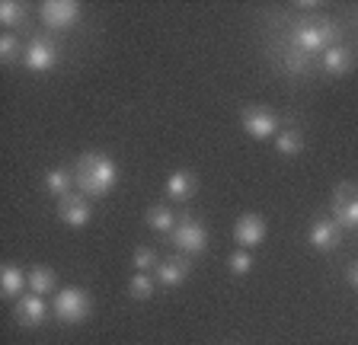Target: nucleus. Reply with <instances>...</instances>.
<instances>
[{
	"instance_id": "obj_1",
	"label": "nucleus",
	"mask_w": 358,
	"mask_h": 345,
	"mask_svg": "<svg viewBox=\"0 0 358 345\" xmlns=\"http://www.w3.org/2000/svg\"><path fill=\"white\" fill-rule=\"evenodd\" d=\"M115 182H119V166L106 154L90 150L74 163V186L80 189V196H93V198L109 196Z\"/></svg>"
},
{
	"instance_id": "obj_2",
	"label": "nucleus",
	"mask_w": 358,
	"mask_h": 345,
	"mask_svg": "<svg viewBox=\"0 0 358 345\" xmlns=\"http://www.w3.org/2000/svg\"><path fill=\"white\" fill-rule=\"evenodd\" d=\"M93 310V300H90V291L83 288H61L55 294V316L67 326H74V323H83Z\"/></svg>"
},
{
	"instance_id": "obj_3",
	"label": "nucleus",
	"mask_w": 358,
	"mask_h": 345,
	"mask_svg": "<svg viewBox=\"0 0 358 345\" xmlns=\"http://www.w3.org/2000/svg\"><path fill=\"white\" fill-rule=\"evenodd\" d=\"M294 48L301 54H313V52H327L336 45V29L329 23H304L294 29Z\"/></svg>"
},
{
	"instance_id": "obj_4",
	"label": "nucleus",
	"mask_w": 358,
	"mask_h": 345,
	"mask_svg": "<svg viewBox=\"0 0 358 345\" xmlns=\"http://www.w3.org/2000/svg\"><path fill=\"white\" fill-rule=\"evenodd\" d=\"M240 122H243L246 135L256 138V141H268V138L278 135V115L272 109H266V105H246Z\"/></svg>"
},
{
	"instance_id": "obj_5",
	"label": "nucleus",
	"mask_w": 358,
	"mask_h": 345,
	"mask_svg": "<svg viewBox=\"0 0 358 345\" xmlns=\"http://www.w3.org/2000/svg\"><path fill=\"white\" fill-rule=\"evenodd\" d=\"M38 13H42V23L55 32L77 26L80 23V16H83L80 3H74V0H45L42 7H38Z\"/></svg>"
},
{
	"instance_id": "obj_6",
	"label": "nucleus",
	"mask_w": 358,
	"mask_h": 345,
	"mask_svg": "<svg viewBox=\"0 0 358 345\" xmlns=\"http://www.w3.org/2000/svg\"><path fill=\"white\" fill-rule=\"evenodd\" d=\"M173 243H176L182 253L199 256V253H205V247H208V230L201 227V221L182 214V218L176 221V227H173Z\"/></svg>"
},
{
	"instance_id": "obj_7",
	"label": "nucleus",
	"mask_w": 358,
	"mask_h": 345,
	"mask_svg": "<svg viewBox=\"0 0 358 345\" xmlns=\"http://www.w3.org/2000/svg\"><path fill=\"white\" fill-rule=\"evenodd\" d=\"M333 214H336V224L339 227H345V230H358V186H352V182L336 186Z\"/></svg>"
},
{
	"instance_id": "obj_8",
	"label": "nucleus",
	"mask_w": 358,
	"mask_h": 345,
	"mask_svg": "<svg viewBox=\"0 0 358 345\" xmlns=\"http://www.w3.org/2000/svg\"><path fill=\"white\" fill-rule=\"evenodd\" d=\"M22 64L32 71V74H45L58 64V48L48 42V38H32L29 48L22 52Z\"/></svg>"
},
{
	"instance_id": "obj_9",
	"label": "nucleus",
	"mask_w": 358,
	"mask_h": 345,
	"mask_svg": "<svg viewBox=\"0 0 358 345\" xmlns=\"http://www.w3.org/2000/svg\"><path fill=\"white\" fill-rule=\"evenodd\" d=\"M90 214H93V211H90L87 196L71 192L67 198H61V202H58V218L64 221L67 227H77V230H80V227H87L90 224Z\"/></svg>"
},
{
	"instance_id": "obj_10",
	"label": "nucleus",
	"mask_w": 358,
	"mask_h": 345,
	"mask_svg": "<svg viewBox=\"0 0 358 345\" xmlns=\"http://www.w3.org/2000/svg\"><path fill=\"white\" fill-rule=\"evenodd\" d=\"M234 240L240 243V249H256L266 240V221L259 214H243V218L234 224Z\"/></svg>"
},
{
	"instance_id": "obj_11",
	"label": "nucleus",
	"mask_w": 358,
	"mask_h": 345,
	"mask_svg": "<svg viewBox=\"0 0 358 345\" xmlns=\"http://www.w3.org/2000/svg\"><path fill=\"white\" fill-rule=\"evenodd\" d=\"M307 240H310L313 249H323V253L336 249L339 247V224L329 218H317L310 224V230H307Z\"/></svg>"
},
{
	"instance_id": "obj_12",
	"label": "nucleus",
	"mask_w": 358,
	"mask_h": 345,
	"mask_svg": "<svg viewBox=\"0 0 358 345\" xmlns=\"http://www.w3.org/2000/svg\"><path fill=\"white\" fill-rule=\"evenodd\" d=\"M45 314H48V307H45V298H38V294H26V298L16 300V320L22 326H29V330L42 326Z\"/></svg>"
},
{
	"instance_id": "obj_13",
	"label": "nucleus",
	"mask_w": 358,
	"mask_h": 345,
	"mask_svg": "<svg viewBox=\"0 0 358 345\" xmlns=\"http://www.w3.org/2000/svg\"><path fill=\"white\" fill-rule=\"evenodd\" d=\"M352 64H355V54H352L349 45H339V42H336L333 48H327V52H323V71H327L329 77L349 74Z\"/></svg>"
},
{
	"instance_id": "obj_14",
	"label": "nucleus",
	"mask_w": 358,
	"mask_h": 345,
	"mask_svg": "<svg viewBox=\"0 0 358 345\" xmlns=\"http://www.w3.org/2000/svg\"><path fill=\"white\" fill-rule=\"evenodd\" d=\"M195 189H199V179H195V172L189 170H176L170 172V179H166V196L173 202H189L195 196Z\"/></svg>"
},
{
	"instance_id": "obj_15",
	"label": "nucleus",
	"mask_w": 358,
	"mask_h": 345,
	"mask_svg": "<svg viewBox=\"0 0 358 345\" xmlns=\"http://www.w3.org/2000/svg\"><path fill=\"white\" fill-rule=\"evenodd\" d=\"M26 288H29V275H26L20 265L7 263L0 269V291H3V298H20Z\"/></svg>"
},
{
	"instance_id": "obj_16",
	"label": "nucleus",
	"mask_w": 358,
	"mask_h": 345,
	"mask_svg": "<svg viewBox=\"0 0 358 345\" xmlns=\"http://www.w3.org/2000/svg\"><path fill=\"white\" fill-rule=\"evenodd\" d=\"M189 278V263L186 259H164V263L157 265V281L166 288H176L182 285Z\"/></svg>"
},
{
	"instance_id": "obj_17",
	"label": "nucleus",
	"mask_w": 358,
	"mask_h": 345,
	"mask_svg": "<svg viewBox=\"0 0 358 345\" xmlns=\"http://www.w3.org/2000/svg\"><path fill=\"white\" fill-rule=\"evenodd\" d=\"M55 285H58V275H55V269H48V265H36V269H29V291L38 294V298H45V294H52Z\"/></svg>"
},
{
	"instance_id": "obj_18",
	"label": "nucleus",
	"mask_w": 358,
	"mask_h": 345,
	"mask_svg": "<svg viewBox=\"0 0 358 345\" xmlns=\"http://www.w3.org/2000/svg\"><path fill=\"white\" fill-rule=\"evenodd\" d=\"M45 189L52 192L55 198H67L71 196V189H74V172H67V170H52L48 176H45Z\"/></svg>"
},
{
	"instance_id": "obj_19",
	"label": "nucleus",
	"mask_w": 358,
	"mask_h": 345,
	"mask_svg": "<svg viewBox=\"0 0 358 345\" xmlns=\"http://www.w3.org/2000/svg\"><path fill=\"white\" fill-rule=\"evenodd\" d=\"M275 150L282 157H294V154L304 150V135H301L298 128H285V131L275 135Z\"/></svg>"
},
{
	"instance_id": "obj_20",
	"label": "nucleus",
	"mask_w": 358,
	"mask_h": 345,
	"mask_svg": "<svg viewBox=\"0 0 358 345\" xmlns=\"http://www.w3.org/2000/svg\"><path fill=\"white\" fill-rule=\"evenodd\" d=\"M176 214H173L166 205H154V208H148V227L157 233H173V227H176Z\"/></svg>"
},
{
	"instance_id": "obj_21",
	"label": "nucleus",
	"mask_w": 358,
	"mask_h": 345,
	"mask_svg": "<svg viewBox=\"0 0 358 345\" xmlns=\"http://www.w3.org/2000/svg\"><path fill=\"white\" fill-rule=\"evenodd\" d=\"M154 291H157V281L150 278V272H134V275L128 278V294H131L134 300H148Z\"/></svg>"
},
{
	"instance_id": "obj_22",
	"label": "nucleus",
	"mask_w": 358,
	"mask_h": 345,
	"mask_svg": "<svg viewBox=\"0 0 358 345\" xmlns=\"http://www.w3.org/2000/svg\"><path fill=\"white\" fill-rule=\"evenodd\" d=\"M26 20V7H22L20 0H3L0 3V23L3 26H16Z\"/></svg>"
},
{
	"instance_id": "obj_23",
	"label": "nucleus",
	"mask_w": 358,
	"mask_h": 345,
	"mask_svg": "<svg viewBox=\"0 0 358 345\" xmlns=\"http://www.w3.org/2000/svg\"><path fill=\"white\" fill-rule=\"evenodd\" d=\"M227 269H231L234 275H246V272L253 269V256H250V249H234V253L227 256Z\"/></svg>"
},
{
	"instance_id": "obj_24",
	"label": "nucleus",
	"mask_w": 358,
	"mask_h": 345,
	"mask_svg": "<svg viewBox=\"0 0 358 345\" xmlns=\"http://www.w3.org/2000/svg\"><path fill=\"white\" fill-rule=\"evenodd\" d=\"M157 253L150 247H138L134 249V256H131V269H138V272H150V269H157Z\"/></svg>"
},
{
	"instance_id": "obj_25",
	"label": "nucleus",
	"mask_w": 358,
	"mask_h": 345,
	"mask_svg": "<svg viewBox=\"0 0 358 345\" xmlns=\"http://www.w3.org/2000/svg\"><path fill=\"white\" fill-rule=\"evenodd\" d=\"M16 54H20V38L10 36V32H3V38H0V58H3V61H13Z\"/></svg>"
},
{
	"instance_id": "obj_26",
	"label": "nucleus",
	"mask_w": 358,
	"mask_h": 345,
	"mask_svg": "<svg viewBox=\"0 0 358 345\" xmlns=\"http://www.w3.org/2000/svg\"><path fill=\"white\" fill-rule=\"evenodd\" d=\"M298 7L301 10H317L320 7V0H298Z\"/></svg>"
},
{
	"instance_id": "obj_27",
	"label": "nucleus",
	"mask_w": 358,
	"mask_h": 345,
	"mask_svg": "<svg viewBox=\"0 0 358 345\" xmlns=\"http://www.w3.org/2000/svg\"><path fill=\"white\" fill-rule=\"evenodd\" d=\"M349 285H352V288H358V263L349 269Z\"/></svg>"
}]
</instances>
